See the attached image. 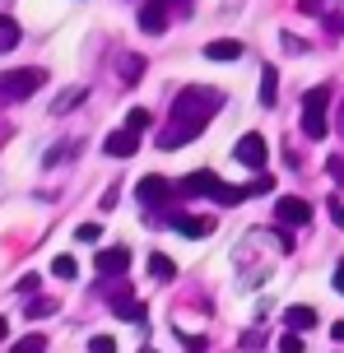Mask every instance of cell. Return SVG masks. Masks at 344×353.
Wrapping results in <instances>:
<instances>
[{"mask_svg": "<svg viewBox=\"0 0 344 353\" xmlns=\"http://www.w3.org/2000/svg\"><path fill=\"white\" fill-rule=\"evenodd\" d=\"M219 107H223L219 88H205V84L181 88L177 98H172V117H168V125L159 130V149H181L186 140H196L200 130L219 117Z\"/></svg>", "mask_w": 344, "mask_h": 353, "instance_id": "1", "label": "cell"}, {"mask_svg": "<svg viewBox=\"0 0 344 353\" xmlns=\"http://www.w3.org/2000/svg\"><path fill=\"white\" fill-rule=\"evenodd\" d=\"M326 112H330V88H326V84L307 88V93H303V117H298L307 140H326V130H330Z\"/></svg>", "mask_w": 344, "mask_h": 353, "instance_id": "2", "label": "cell"}, {"mask_svg": "<svg viewBox=\"0 0 344 353\" xmlns=\"http://www.w3.org/2000/svg\"><path fill=\"white\" fill-rule=\"evenodd\" d=\"M181 195H210L214 205H237L247 191H237V186H228L223 176H214V172H205V168H200V172H191L186 181H181Z\"/></svg>", "mask_w": 344, "mask_h": 353, "instance_id": "3", "label": "cell"}, {"mask_svg": "<svg viewBox=\"0 0 344 353\" xmlns=\"http://www.w3.org/2000/svg\"><path fill=\"white\" fill-rule=\"evenodd\" d=\"M42 84H47V70H37V65L5 70V74H0V98H5V103H23V98H33Z\"/></svg>", "mask_w": 344, "mask_h": 353, "instance_id": "4", "label": "cell"}, {"mask_svg": "<svg viewBox=\"0 0 344 353\" xmlns=\"http://www.w3.org/2000/svg\"><path fill=\"white\" fill-rule=\"evenodd\" d=\"M233 159L242 163V168H252V172H265V163H270V144H265V135H242L233 149Z\"/></svg>", "mask_w": 344, "mask_h": 353, "instance_id": "5", "label": "cell"}, {"mask_svg": "<svg viewBox=\"0 0 344 353\" xmlns=\"http://www.w3.org/2000/svg\"><path fill=\"white\" fill-rule=\"evenodd\" d=\"M274 214H279V223H289V228H307L312 205L303 195H279V200H274Z\"/></svg>", "mask_w": 344, "mask_h": 353, "instance_id": "6", "label": "cell"}, {"mask_svg": "<svg viewBox=\"0 0 344 353\" xmlns=\"http://www.w3.org/2000/svg\"><path fill=\"white\" fill-rule=\"evenodd\" d=\"M103 154L108 159H130V154H140V135L121 125V130H112L108 140H103Z\"/></svg>", "mask_w": 344, "mask_h": 353, "instance_id": "7", "label": "cell"}, {"mask_svg": "<svg viewBox=\"0 0 344 353\" xmlns=\"http://www.w3.org/2000/svg\"><path fill=\"white\" fill-rule=\"evenodd\" d=\"M135 195H140V205H163L168 195H172V181H168V176H159V172H149V176H140Z\"/></svg>", "mask_w": 344, "mask_h": 353, "instance_id": "8", "label": "cell"}, {"mask_svg": "<svg viewBox=\"0 0 344 353\" xmlns=\"http://www.w3.org/2000/svg\"><path fill=\"white\" fill-rule=\"evenodd\" d=\"M112 312H117V316H126V321H135V325H140V321H149V307L130 298V288H126V283H121V288L112 293Z\"/></svg>", "mask_w": 344, "mask_h": 353, "instance_id": "9", "label": "cell"}, {"mask_svg": "<svg viewBox=\"0 0 344 353\" xmlns=\"http://www.w3.org/2000/svg\"><path fill=\"white\" fill-rule=\"evenodd\" d=\"M168 5L163 0H149V5H140V28H145L149 37H159V33H168Z\"/></svg>", "mask_w": 344, "mask_h": 353, "instance_id": "10", "label": "cell"}, {"mask_svg": "<svg viewBox=\"0 0 344 353\" xmlns=\"http://www.w3.org/2000/svg\"><path fill=\"white\" fill-rule=\"evenodd\" d=\"M93 265H98V274H126L130 270V251L126 247H108L93 256Z\"/></svg>", "mask_w": 344, "mask_h": 353, "instance_id": "11", "label": "cell"}, {"mask_svg": "<svg viewBox=\"0 0 344 353\" xmlns=\"http://www.w3.org/2000/svg\"><path fill=\"white\" fill-rule=\"evenodd\" d=\"M168 223L186 237H210L214 232V219H191V214H168Z\"/></svg>", "mask_w": 344, "mask_h": 353, "instance_id": "12", "label": "cell"}, {"mask_svg": "<svg viewBox=\"0 0 344 353\" xmlns=\"http://www.w3.org/2000/svg\"><path fill=\"white\" fill-rule=\"evenodd\" d=\"M284 325H289L293 335H303V330H312V325H316V312H312V307H303V302H298V307H284Z\"/></svg>", "mask_w": 344, "mask_h": 353, "instance_id": "13", "label": "cell"}, {"mask_svg": "<svg viewBox=\"0 0 344 353\" xmlns=\"http://www.w3.org/2000/svg\"><path fill=\"white\" fill-rule=\"evenodd\" d=\"M205 56L210 61H237L242 56V42L237 37H214V42H205Z\"/></svg>", "mask_w": 344, "mask_h": 353, "instance_id": "14", "label": "cell"}, {"mask_svg": "<svg viewBox=\"0 0 344 353\" xmlns=\"http://www.w3.org/2000/svg\"><path fill=\"white\" fill-rule=\"evenodd\" d=\"M274 103H279V70L265 65L261 70V107H274Z\"/></svg>", "mask_w": 344, "mask_h": 353, "instance_id": "15", "label": "cell"}, {"mask_svg": "<svg viewBox=\"0 0 344 353\" xmlns=\"http://www.w3.org/2000/svg\"><path fill=\"white\" fill-rule=\"evenodd\" d=\"M149 279H159V283H172V279H177V265L168 261L163 251H154V256H149Z\"/></svg>", "mask_w": 344, "mask_h": 353, "instance_id": "16", "label": "cell"}, {"mask_svg": "<svg viewBox=\"0 0 344 353\" xmlns=\"http://www.w3.org/2000/svg\"><path fill=\"white\" fill-rule=\"evenodd\" d=\"M84 98H89V88H84V84H79V88H65V93H61V98L52 103V112H56V117H65V112H74V107L84 103Z\"/></svg>", "mask_w": 344, "mask_h": 353, "instance_id": "17", "label": "cell"}, {"mask_svg": "<svg viewBox=\"0 0 344 353\" xmlns=\"http://www.w3.org/2000/svg\"><path fill=\"white\" fill-rule=\"evenodd\" d=\"M140 79H145V56L130 52L126 61H121V84H140Z\"/></svg>", "mask_w": 344, "mask_h": 353, "instance_id": "18", "label": "cell"}, {"mask_svg": "<svg viewBox=\"0 0 344 353\" xmlns=\"http://www.w3.org/2000/svg\"><path fill=\"white\" fill-rule=\"evenodd\" d=\"M14 47H19V23L10 14H0V56L14 52Z\"/></svg>", "mask_w": 344, "mask_h": 353, "instance_id": "19", "label": "cell"}, {"mask_svg": "<svg viewBox=\"0 0 344 353\" xmlns=\"http://www.w3.org/2000/svg\"><path fill=\"white\" fill-rule=\"evenodd\" d=\"M10 353H47V335L37 330V335H23V339H14V349Z\"/></svg>", "mask_w": 344, "mask_h": 353, "instance_id": "20", "label": "cell"}, {"mask_svg": "<svg viewBox=\"0 0 344 353\" xmlns=\"http://www.w3.org/2000/svg\"><path fill=\"white\" fill-rule=\"evenodd\" d=\"M149 121H154V117H149L145 107H130V112H126V130H135V135H140V130H149Z\"/></svg>", "mask_w": 344, "mask_h": 353, "instance_id": "21", "label": "cell"}, {"mask_svg": "<svg viewBox=\"0 0 344 353\" xmlns=\"http://www.w3.org/2000/svg\"><path fill=\"white\" fill-rule=\"evenodd\" d=\"M52 274H56V279H74V274H79L74 256H56V261H52Z\"/></svg>", "mask_w": 344, "mask_h": 353, "instance_id": "22", "label": "cell"}, {"mask_svg": "<svg viewBox=\"0 0 344 353\" xmlns=\"http://www.w3.org/2000/svg\"><path fill=\"white\" fill-rule=\"evenodd\" d=\"M52 312H56V298H33V302H28V316H52Z\"/></svg>", "mask_w": 344, "mask_h": 353, "instance_id": "23", "label": "cell"}, {"mask_svg": "<svg viewBox=\"0 0 344 353\" xmlns=\"http://www.w3.org/2000/svg\"><path fill=\"white\" fill-rule=\"evenodd\" d=\"M74 149H79V144H56V149H47V159H42V163H47V168H52V163H61V159H70V154H74Z\"/></svg>", "mask_w": 344, "mask_h": 353, "instance_id": "24", "label": "cell"}, {"mask_svg": "<svg viewBox=\"0 0 344 353\" xmlns=\"http://www.w3.org/2000/svg\"><path fill=\"white\" fill-rule=\"evenodd\" d=\"M326 214H330L335 228H344V200H340V195H330V200H326Z\"/></svg>", "mask_w": 344, "mask_h": 353, "instance_id": "25", "label": "cell"}, {"mask_svg": "<svg viewBox=\"0 0 344 353\" xmlns=\"http://www.w3.org/2000/svg\"><path fill=\"white\" fill-rule=\"evenodd\" d=\"M237 344H242V349H265V330H242Z\"/></svg>", "mask_w": 344, "mask_h": 353, "instance_id": "26", "label": "cell"}, {"mask_svg": "<svg viewBox=\"0 0 344 353\" xmlns=\"http://www.w3.org/2000/svg\"><path fill=\"white\" fill-rule=\"evenodd\" d=\"M89 353H117V339H112V335H93L89 339Z\"/></svg>", "mask_w": 344, "mask_h": 353, "instance_id": "27", "label": "cell"}, {"mask_svg": "<svg viewBox=\"0 0 344 353\" xmlns=\"http://www.w3.org/2000/svg\"><path fill=\"white\" fill-rule=\"evenodd\" d=\"M326 172H330V181H335V186H344V159H340V154H335V159H326Z\"/></svg>", "mask_w": 344, "mask_h": 353, "instance_id": "28", "label": "cell"}, {"mask_svg": "<svg viewBox=\"0 0 344 353\" xmlns=\"http://www.w3.org/2000/svg\"><path fill=\"white\" fill-rule=\"evenodd\" d=\"M74 237H79V242H98V237H103V228H98V223H79V228H74Z\"/></svg>", "mask_w": 344, "mask_h": 353, "instance_id": "29", "label": "cell"}, {"mask_svg": "<svg viewBox=\"0 0 344 353\" xmlns=\"http://www.w3.org/2000/svg\"><path fill=\"white\" fill-rule=\"evenodd\" d=\"M279 353H303V335H293V330H289V335L279 339Z\"/></svg>", "mask_w": 344, "mask_h": 353, "instance_id": "30", "label": "cell"}, {"mask_svg": "<svg viewBox=\"0 0 344 353\" xmlns=\"http://www.w3.org/2000/svg\"><path fill=\"white\" fill-rule=\"evenodd\" d=\"M177 335H181V344H186L191 353H200V349H205V339H200V335H191V330H177Z\"/></svg>", "mask_w": 344, "mask_h": 353, "instance_id": "31", "label": "cell"}, {"mask_svg": "<svg viewBox=\"0 0 344 353\" xmlns=\"http://www.w3.org/2000/svg\"><path fill=\"white\" fill-rule=\"evenodd\" d=\"M168 14H191V0H163Z\"/></svg>", "mask_w": 344, "mask_h": 353, "instance_id": "32", "label": "cell"}, {"mask_svg": "<svg viewBox=\"0 0 344 353\" xmlns=\"http://www.w3.org/2000/svg\"><path fill=\"white\" fill-rule=\"evenodd\" d=\"M298 10L303 14H321V0H298Z\"/></svg>", "mask_w": 344, "mask_h": 353, "instance_id": "33", "label": "cell"}, {"mask_svg": "<svg viewBox=\"0 0 344 353\" xmlns=\"http://www.w3.org/2000/svg\"><path fill=\"white\" fill-rule=\"evenodd\" d=\"M330 339H335V344H344V321H335V325H330Z\"/></svg>", "mask_w": 344, "mask_h": 353, "instance_id": "34", "label": "cell"}, {"mask_svg": "<svg viewBox=\"0 0 344 353\" xmlns=\"http://www.w3.org/2000/svg\"><path fill=\"white\" fill-rule=\"evenodd\" d=\"M335 293H344V261L335 265Z\"/></svg>", "mask_w": 344, "mask_h": 353, "instance_id": "35", "label": "cell"}, {"mask_svg": "<svg viewBox=\"0 0 344 353\" xmlns=\"http://www.w3.org/2000/svg\"><path fill=\"white\" fill-rule=\"evenodd\" d=\"M340 135H344V103H340Z\"/></svg>", "mask_w": 344, "mask_h": 353, "instance_id": "36", "label": "cell"}, {"mask_svg": "<svg viewBox=\"0 0 344 353\" xmlns=\"http://www.w3.org/2000/svg\"><path fill=\"white\" fill-rule=\"evenodd\" d=\"M5 330H10V325H5V316H0V339H5Z\"/></svg>", "mask_w": 344, "mask_h": 353, "instance_id": "37", "label": "cell"}, {"mask_svg": "<svg viewBox=\"0 0 344 353\" xmlns=\"http://www.w3.org/2000/svg\"><path fill=\"white\" fill-rule=\"evenodd\" d=\"M140 353H159V349H140Z\"/></svg>", "mask_w": 344, "mask_h": 353, "instance_id": "38", "label": "cell"}]
</instances>
